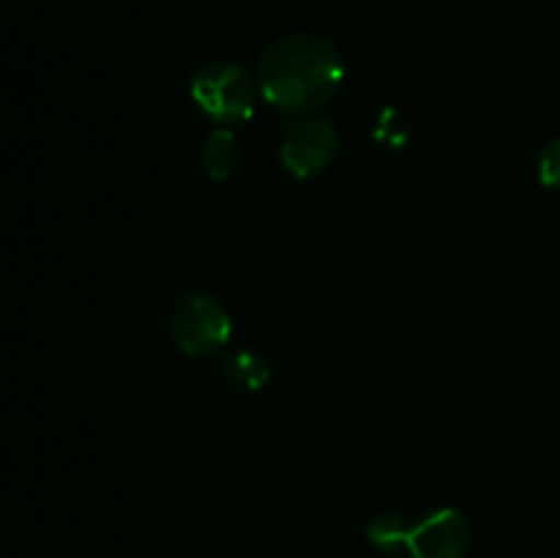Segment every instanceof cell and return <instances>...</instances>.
Instances as JSON below:
<instances>
[{
  "mask_svg": "<svg viewBox=\"0 0 560 558\" xmlns=\"http://www.w3.org/2000/svg\"><path fill=\"white\" fill-rule=\"evenodd\" d=\"M339 49L315 33L277 38L260 58V93L271 107L301 115L323 107L342 85Z\"/></svg>",
  "mask_w": 560,
  "mask_h": 558,
  "instance_id": "1",
  "label": "cell"
},
{
  "mask_svg": "<svg viewBox=\"0 0 560 558\" xmlns=\"http://www.w3.org/2000/svg\"><path fill=\"white\" fill-rule=\"evenodd\" d=\"M173 342L189 356H211L233 334V321L222 301L211 293H186L170 312Z\"/></svg>",
  "mask_w": 560,
  "mask_h": 558,
  "instance_id": "2",
  "label": "cell"
},
{
  "mask_svg": "<svg viewBox=\"0 0 560 558\" xmlns=\"http://www.w3.org/2000/svg\"><path fill=\"white\" fill-rule=\"evenodd\" d=\"M191 96L211 118L241 124L255 113L257 91L252 77L230 60H211L191 77Z\"/></svg>",
  "mask_w": 560,
  "mask_h": 558,
  "instance_id": "3",
  "label": "cell"
},
{
  "mask_svg": "<svg viewBox=\"0 0 560 558\" xmlns=\"http://www.w3.org/2000/svg\"><path fill=\"white\" fill-rule=\"evenodd\" d=\"M474 545V528L457 509H438L410 528L405 550L413 558H465Z\"/></svg>",
  "mask_w": 560,
  "mask_h": 558,
  "instance_id": "4",
  "label": "cell"
},
{
  "mask_svg": "<svg viewBox=\"0 0 560 558\" xmlns=\"http://www.w3.org/2000/svg\"><path fill=\"white\" fill-rule=\"evenodd\" d=\"M337 129L328 120L306 118L301 124L290 126L282 140V148H279V159H282V164L293 175L310 178V175L326 170V164L337 153Z\"/></svg>",
  "mask_w": 560,
  "mask_h": 558,
  "instance_id": "5",
  "label": "cell"
},
{
  "mask_svg": "<svg viewBox=\"0 0 560 558\" xmlns=\"http://www.w3.org/2000/svg\"><path fill=\"white\" fill-rule=\"evenodd\" d=\"M200 162L211 178H230L241 162L238 140H235L233 131L228 129L213 131V135L206 140V146H202Z\"/></svg>",
  "mask_w": 560,
  "mask_h": 558,
  "instance_id": "6",
  "label": "cell"
},
{
  "mask_svg": "<svg viewBox=\"0 0 560 558\" xmlns=\"http://www.w3.org/2000/svg\"><path fill=\"white\" fill-rule=\"evenodd\" d=\"M222 372L235 388H249V392H257V388H262L268 383L266 359L252 353V350H238V353L228 356L222 364Z\"/></svg>",
  "mask_w": 560,
  "mask_h": 558,
  "instance_id": "7",
  "label": "cell"
},
{
  "mask_svg": "<svg viewBox=\"0 0 560 558\" xmlns=\"http://www.w3.org/2000/svg\"><path fill=\"white\" fill-rule=\"evenodd\" d=\"M413 525L402 518V514H377L370 525H366V539L383 553H394L399 547L408 545V536Z\"/></svg>",
  "mask_w": 560,
  "mask_h": 558,
  "instance_id": "8",
  "label": "cell"
},
{
  "mask_svg": "<svg viewBox=\"0 0 560 558\" xmlns=\"http://www.w3.org/2000/svg\"><path fill=\"white\" fill-rule=\"evenodd\" d=\"M375 140L386 142V146L392 148H399L408 142V126H405L402 115H399L394 107H386L381 113V118H377Z\"/></svg>",
  "mask_w": 560,
  "mask_h": 558,
  "instance_id": "9",
  "label": "cell"
},
{
  "mask_svg": "<svg viewBox=\"0 0 560 558\" xmlns=\"http://www.w3.org/2000/svg\"><path fill=\"white\" fill-rule=\"evenodd\" d=\"M539 181L545 186H550V189H560V137L541 151Z\"/></svg>",
  "mask_w": 560,
  "mask_h": 558,
  "instance_id": "10",
  "label": "cell"
}]
</instances>
